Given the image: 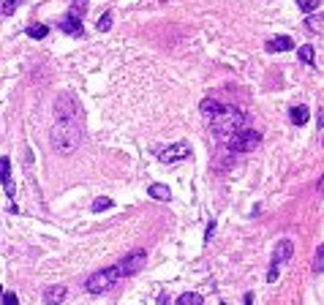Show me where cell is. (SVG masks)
Here are the masks:
<instances>
[{"label": "cell", "mask_w": 324, "mask_h": 305, "mask_svg": "<svg viewBox=\"0 0 324 305\" xmlns=\"http://www.w3.org/2000/svg\"><path fill=\"white\" fill-rule=\"evenodd\" d=\"M259 142H262V134L256 131V128H248V125H245V128H240L237 134H232L223 145H226L229 152H248V150H254Z\"/></svg>", "instance_id": "obj_4"}, {"label": "cell", "mask_w": 324, "mask_h": 305, "mask_svg": "<svg viewBox=\"0 0 324 305\" xmlns=\"http://www.w3.org/2000/svg\"><path fill=\"white\" fill-rule=\"evenodd\" d=\"M291 254H294V243H291V240H278L275 251H273V262L286 264L291 259Z\"/></svg>", "instance_id": "obj_10"}, {"label": "cell", "mask_w": 324, "mask_h": 305, "mask_svg": "<svg viewBox=\"0 0 324 305\" xmlns=\"http://www.w3.org/2000/svg\"><path fill=\"white\" fill-rule=\"evenodd\" d=\"M289 118H291V123H294V125H305V123H308V118H310V112H308V106L300 104V106H291V109H289Z\"/></svg>", "instance_id": "obj_15"}, {"label": "cell", "mask_w": 324, "mask_h": 305, "mask_svg": "<svg viewBox=\"0 0 324 305\" xmlns=\"http://www.w3.org/2000/svg\"><path fill=\"white\" fill-rule=\"evenodd\" d=\"M264 49L267 52H289V49H294V41H291L289 35H275V38H270L264 44Z\"/></svg>", "instance_id": "obj_11"}, {"label": "cell", "mask_w": 324, "mask_h": 305, "mask_svg": "<svg viewBox=\"0 0 324 305\" xmlns=\"http://www.w3.org/2000/svg\"><path fill=\"white\" fill-rule=\"evenodd\" d=\"M242 303H245V305H254V294H251V291H245V297H242Z\"/></svg>", "instance_id": "obj_28"}, {"label": "cell", "mask_w": 324, "mask_h": 305, "mask_svg": "<svg viewBox=\"0 0 324 305\" xmlns=\"http://www.w3.org/2000/svg\"><path fill=\"white\" fill-rule=\"evenodd\" d=\"M57 25H60L63 33H68V35H79V33H82V22L74 19V17H68V14L63 17V19L57 22Z\"/></svg>", "instance_id": "obj_13"}, {"label": "cell", "mask_w": 324, "mask_h": 305, "mask_svg": "<svg viewBox=\"0 0 324 305\" xmlns=\"http://www.w3.org/2000/svg\"><path fill=\"white\" fill-rule=\"evenodd\" d=\"M308 30L310 33H322V19H319V17H308Z\"/></svg>", "instance_id": "obj_25"}, {"label": "cell", "mask_w": 324, "mask_h": 305, "mask_svg": "<svg viewBox=\"0 0 324 305\" xmlns=\"http://www.w3.org/2000/svg\"><path fill=\"white\" fill-rule=\"evenodd\" d=\"M109 207H112L109 196H98V199L93 202V213H101V210H109Z\"/></svg>", "instance_id": "obj_20"}, {"label": "cell", "mask_w": 324, "mask_h": 305, "mask_svg": "<svg viewBox=\"0 0 324 305\" xmlns=\"http://www.w3.org/2000/svg\"><path fill=\"white\" fill-rule=\"evenodd\" d=\"M300 60H303L305 66H313V47H310V44L300 47Z\"/></svg>", "instance_id": "obj_18"}, {"label": "cell", "mask_w": 324, "mask_h": 305, "mask_svg": "<svg viewBox=\"0 0 324 305\" xmlns=\"http://www.w3.org/2000/svg\"><path fill=\"white\" fill-rule=\"evenodd\" d=\"M213 235H215V221H210V223H207V232H205V243H210Z\"/></svg>", "instance_id": "obj_27"}, {"label": "cell", "mask_w": 324, "mask_h": 305, "mask_svg": "<svg viewBox=\"0 0 324 305\" xmlns=\"http://www.w3.org/2000/svg\"><path fill=\"white\" fill-rule=\"evenodd\" d=\"M177 305H202V294H196V291H186V294H180L177 297Z\"/></svg>", "instance_id": "obj_17"}, {"label": "cell", "mask_w": 324, "mask_h": 305, "mask_svg": "<svg viewBox=\"0 0 324 305\" xmlns=\"http://www.w3.org/2000/svg\"><path fill=\"white\" fill-rule=\"evenodd\" d=\"M66 297H68V289L63 284H55V286H47V289H44V303L47 305H60Z\"/></svg>", "instance_id": "obj_9"}, {"label": "cell", "mask_w": 324, "mask_h": 305, "mask_svg": "<svg viewBox=\"0 0 324 305\" xmlns=\"http://www.w3.org/2000/svg\"><path fill=\"white\" fill-rule=\"evenodd\" d=\"M158 303H161V305H169V297H166V294H161V297H158Z\"/></svg>", "instance_id": "obj_29"}, {"label": "cell", "mask_w": 324, "mask_h": 305, "mask_svg": "<svg viewBox=\"0 0 324 305\" xmlns=\"http://www.w3.org/2000/svg\"><path fill=\"white\" fill-rule=\"evenodd\" d=\"M147 194H150L153 199H158V202H169V199H172V191H169V186H161V183H153V186L147 188Z\"/></svg>", "instance_id": "obj_14"}, {"label": "cell", "mask_w": 324, "mask_h": 305, "mask_svg": "<svg viewBox=\"0 0 324 305\" xmlns=\"http://www.w3.org/2000/svg\"><path fill=\"white\" fill-rule=\"evenodd\" d=\"M191 155V145L188 142H174V145L164 147L158 152V161L161 164H177V161H186Z\"/></svg>", "instance_id": "obj_7"}, {"label": "cell", "mask_w": 324, "mask_h": 305, "mask_svg": "<svg viewBox=\"0 0 324 305\" xmlns=\"http://www.w3.org/2000/svg\"><path fill=\"white\" fill-rule=\"evenodd\" d=\"M324 270V245L316 248V256H313V272H322Z\"/></svg>", "instance_id": "obj_21"}, {"label": "cell", "mask_w": 324, "mask_h": 305, "mask_svg": "<svg viewBox=\"0 0 324 305\" xmlns=\"http://www.w3.org/2000/svg\"><path fill=\"white\" fill-rule=\"evenodd\" d=\"M0 297H3V286H0Z\"/></svg>", "instance_id": "obj_30"}, {"label": "cell", "mask_w": 324, "mask_h": 305, "mask_svg": "<svg viewBox=\"0 0 324 305\" xmlns=\"http://www.w3.org/2000/svg\"><path fill=\"white\" fill-rule=\"evenodd\" d=\"M3 305H19V297H17L14 291H3Z\"/></svg>", "instance_id": "obj_26"}, {"label": "cell", "mask_w": 324, "mask_h": 305, "mask_svg": "<svg viewBox=\"0 0 324 305\" xmlns=\"http://www.w3.org/2000/svg\"><path fill=\"white\" fill-rule=\"evenodd\" d=\"M0 183H3V188H6L8 199H14L17 188H14V180H11V158H8V155L0 158Z\"/></svg>", "instance_id": "obj_8"}, {"label": "cell", "mask_w": 324, "mask_h": 305, "mask_svg": "<svg viewBox=\"0 0 324 305\" xmlns=\"http://www.w3.org/2000/svg\"><path fill=\"white\" fill-rule=\"evenodd\" d=\"M22 0H8V3H0V11H3V14L6 17H11L17 11V6H19Z\"/></svg>", "instance_id": "obj_23"}, {"label": "cell", "mask_w": 324, "mask_h": 305, "mask_svg": "<svg viewBox=\"0 0 324 305\" xmlns=\"http://www.w3.org/2000/svg\"><path fill=\"white\" fill-rule=\"evenodd\" d=\"M55 123H79L85 125L82 104L76 101L74 93H60L55 98Z\"/></svg>", "instance_id": "obj_3"}, {"label": "cell", "mask_w": 324, "mask_h": 305, "mask_svg": "<svg viewBox=\"0 0 324 305\" xmlns=\"http://www.w3.org/2000/svg\"><path fill=\"white\" fill-rule=\"evenodd\" d=\"M123 278H120L118 267H106V270H98L93 272V275L87 278V284H85V289L90 291V294H103V291H109L115 284H120Z\"/></svg>", "instance_id": "obj_5"}, {"label": "cell", "mask_w": 324, "mask_h": 305, "mask_svg": "<svg viewBox=\"0 0 324 305\" xmlns=\"http://www.w3.org/2000/svg\"><path fill=\"white\" fill-rule=\"evenodd\" d=\"M109 28H112V11H106V14L98 19V30H101V33H106Z\"/></svg>", "instance_id": "obj_24"}, {"label": "cell", "mask_w": 324, "mask_h": 305, "mask_svg": "<svg viewBox=\"0 0 324 305\" xmlns=\"http://www.w3.org/2000/svg\"><path fill=\"white\" fill-rule=\"evenodd\" d=\"M297 6H300V11H316L322 0H297Z\"/></svg>", "instance_id": "obj_22"}, {"label": "cell", "mask_w": 324, "mask_h": 305, "mask_svg": "<svg viewBox=\"0 0 324 305\" xmlns=\"http://www.w3.org/2000/svg\"><path fill=\"white\" fill-rule=\"evenodd\" d=\"M221 106H223V104H218L215 98H205V101H202V115H205V120H207V123L218 118V112H221Z\"/></svg>", "instance_id": "obj_12"}, {"label": "cell", "mask_w": 324, "mask_h": 305, "mask_svg": "<svg viewBox=\"0 0 324 305\" xmlns=\"http://www.w3.org/2000/svg\"><path fill=\"white\" fill-rule=\"evenodd\" d=\"M47 33H49L47 25H30V28H28V35H30V38H44Z\"/></svg>", "instance_id": "obj_19"}, {"label": "cell", "mask_w": 324, "mask_h": 305, "mask_svg": "<svg viewBox=\"0 0 324 305\" xmlns=\"http://www.w3.org/2000/svg\"><path fill=\"white\" fill-rule=\"evenodd\" d=\"M245 123H248V118L242 115L237 106H221V112H218V118L210 120V125H213V134L218 142H226L232 134H237L240 128H245Z\"/></svg>", "instance_id": "obj_2"}, {"label": "cell", "mask_w": 324, "mask_h": 305, "mask_svg": "<svg viewBox=\"0 0 324 305\" xmlns=\"http://www.w3.org/2000/svg\"><path fill=\"white\" fill-rule=\"evenodd\" d=\"M85 14H87V0H74V3H71V8H68V17H74V19L82 22Z\"/></svg>", "instance_id": "obj_16"}, {"label": "cell", "mask_w": 324, "mask_h": 305, "mask_svg": "<svg viewBox=\"0 0 324 305\" xmlns=\"http://www.w3.org/2000/svg\"><path fill=\"white\" fill-rule=\"evenodd\" d=\"M145 262H147V254L142 248L139 251H131V254H125L123 259H120L115 267H118V272H120V278H128V275H136L142 267H145Z\"/></svg>", "instance_id": "obj_6"}, {"label": "cell", "mask_w": 324, "mask_h": 305, "mask_svg": "<svg viewBox=\"0 0 324 305\" xmlns=\"http://www.w3.org/2000/svg\"><path fill=\"white\" fill-rule=\"evenodd\" d=\"M49 142H52V150L55 152L71 155V152H76V147L82 142V125L79 123H55L52 125V134H49Z\"/></svg>", "instance_id": "obj_1"}]
</instances>
